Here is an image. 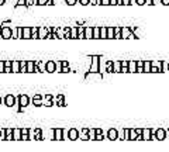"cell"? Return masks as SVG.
I'll return each mask as SVG.
<instances>
[{
    "label": "cell",
    "instance_id": "6da1fadb",
    "mask_svg": "<svg viewBox=\"0 0 169 152\" xmlns=\"http://www.w3.org/2000/svg\"><path fill=\"white\" fill-rule=\"evenodd\" d=\"M17 104L20 106V109H19L20 111H24V109L30 104V97L27 94H20L19 97H17Z\"/></svg>",
    "mask_w": 169,
    "mask_h": 152
},
{
    "label": "cell",
    "instance_id": "7a4b0ae2",
    "mask_svg": "<svg viewBox=\"0 0 169 152\" xmlns=\"http://www.w3.org/2000/svg\"><path fill=\"white\" fill-rule=\"evenodd\" d=\"M11 35H13V28H10V27H2L0 28V37L2 38L9 40V38H11Z\"/></svg>",
    "mask_w": 169,
    "mask_h": 152
},
{
    "label": "cell",
    "instance_id": "3957f363",
    "mask_svg": "<svg viewBox=\"0 0 169 152\" xmlns=\"http://www.w3.org/2000/svg\"><path fill=\"white\" fill-rule=\"evenodd\" d=\"M4 104L7 106V107H13V106L17 104V97H14L13 94H7L6 97H4Z\"/></svg>",
    "mask_w": 169,
    "mask_h": 152
},
{
    "label": "cell",
    "instance_id": "277c9868",
    "mask_svg": "<svg viewBox=\"0 0 169 152\" xmlns=\"http://www.w3.org/2000/svg\"><path fill=\"white\" fill-rule=\"evenodd\" d=\"M31 139V130L27 128V127H23L21 128V141H28Z\"/></svg>",
    "mask_w": 169,
    "mask_h": 152
},
{
    "label": "cell",
    "instance_id": "5b68a950",
    "mask_svg": "<svg viewBox=\"0 0 169 152\" xmlns=\"http://www.w3.org/2000/svg\"><path fill=\"white\" fill-rule=\"evenodd\" d=\"M31 138H33V139H37V141H41V139H42V131H41L40 128L31 130Z\"/></svg>",
    "mask_w": 169,
    "mask_h": 152
},
{
    "label": "cell",
    "instance_id": "8992f818",
    "mask_svg": "<svg viewBox=\"0 0 169 152\" xmlns=\"http://www.w3.org/2000/svg\"><path fill=\"white\" fill-rule=\"evenodd\" d=\"M33 104L34 106H42L44 104V97L41 96V94H34L33 96Z\"/></svg>",
    "mask_w": 169,
    "mask_h": 152
},
{
    "label": "cell",
    "instance_id": "52a82bcc",
    "mask_svg": "<svg viewBox=\"0 0 169 152\" xmlns=\"http://www.w3.org/2000/svg\"><path fill=\"white\" fill-rule=\"evenodd\" d=\"M45 71H47V72H49V73L55 72V71H56V63L54 61H48L47 62V66H45Z\"/></svg>",
    "mask_w": 169,
    "mask_h": 152
},
{
    "label": "cell",
    "instance_id": "ba28073f",
    "mask_svg": "<svg viewBox=\"0 0 169 152\" xmlns=\"http://www.w3.org/2000/svg\"><path fill=\"white\" fill-rule=\"evenodd\" d=\"M31 35H33L31 28H30V27H24V28H23V38H24V40H30Z\"/></svg>",
    "mask_w": 169,
    "mask_h": 152
},
{
    "label": "cell",
    "instance_id": "9c48e42d",
    "mask_svg": "<svg viewBox=\"0 0 169 152\" xmlns=\"http://www.w3.org/2000/svg\"><path fill=\"white\" fill-rule=\"evenodd\" d=\"M13 130H14V128H11V127H7V128H6V141H11V139H14Z\"/></svg>",
    "mask_w": 169,
    "mask_h": 152
},
{
    "label": "cell",
    "instance_id": "30bf717a",
    "mask_svg": "<svg viewBox=\"0 0 169 152\" xmlns=\"http://www.w3.org/2000/svg\"><path fill=\"white\" fill-rule=\"evenodd\" d=\"M38 34H40V38H47V37H49V31H48V28H45V27H40V30H38Z\"/></svg>",
    "mask_w": 169,
    "mask_h": 152
},
{
    "label": "cell",
    "instance_id": "8fae6325",
    "mask_svg": "<svg viewBox=\"0 0 169 152\" xmlns=\"http://www.w3.org/2000/svg\"><path fill=\"white\" fill-rule=\"evenodd\" d=\"M27 72L28 73L35 72V62L34 61H27Z\"/></svg>",
    "mask_w": 169,
    "mask_h": 152
},
{
    "label": "cell",
    "instance_id": "7c38bea8",
    "mask_svg": "<svg viewBox=\"0 0 169 152\" xmlns=\"http://www.w3.org/2000/svg\"><path fill=\"white\" fill-rule=\"evenodd\" d=\"M11 69H13V72L14 73L20 72V61H13L11 62Z\"/></svg>",
    "mask_w": 169,
    "mask_h": 152
},
{
    "label": "cell",
    "instance_id": "4fadbf2b",
    "mask_svg": "<svg viewBox=\"0 0 169 152\" xmlns=\"http://www.w3.org/2000/svg\"><path fill=\"white\" fill-rule=\"evenodd\" d=\"M13 134H14V141L21 139V128H14V130H13Z\"/></svg>",
    "mask_w": 169,
    "mask_h": 152
},
{
    "label": "cell",
    "instance_id": "5bb4252c",
    "mask_svg": "<svg viewBox=\"0 0 169 152\" xmlns=\"http://www.w3.org/2000/svg\"><path fill=\"white\" fill-rule=\"evenodd\" d=\"M38 30H40V27H31V33H33L31 38H34V40H37V38H40V34H38Z\"/></svg>",
    "mask_w": 169,
    "mask_h": 152
},
{
    "label": "cell",
    "instance_id": "9a60e30c",
    "mask_svg": "<svg viewBox=\"0 0 169 152\" xmlns=\"http://www.w3.org/2000/svg\"><path fill=\"white\" fill-rule=\"evenodd\" d=\"M54 139H62V130H59V128H56V130H54Z\"/></svg>",
    "mask_w": 169,
    "mask_h": 152
},
{
    "label": "cell",
    "instance_id": "2e32d148",
    "mask_svg": "<svg viewBox=\"0 0 169 152\" xmlns=\"http://www.w3.org/2000/svg\"><path fill=\"white\" fill-rule=\"evenodd\" d=\"M44 104L45 106H52V96L51 94H45V97H44Z\"/></svg>",
    "mask_w": 169,
    "mask_h": 152
},
{
    "label": "cell",
    "instance_id": "e0dca14e",
    "mask_svg": "<svg viewBox=\"0 0 169 152\" xmlns=\"http://www.w3.org/2000/svg\"><path fill=\"white\" fill-rule=\"evenodd\" d=\"M20 72L21 73H26L27 72V61H20Z\"/></svg>",
    "mask_w": 169,
    "mask_h": 152
},
{
    "label": "cell",
    "instance_id": "ac0fdd59",
    "mask_svg": "<svg viewBox=\"0 0 169 152\" xmlns=\"http://www.w3.org/2000/svg\"><path fill=\"white\" fill-rule=\"evenodd\" d=\"M76 137H77V132H76V131H75V130H70L69 131V138H70V139H75Z\"/></svg>",
    "mask_w": 169,
    "mask_h": 152
},
{
    "label": "cell",
    "instance_id": "d6986e66",
    "mask_svg": "<svg viewBox=\"0 0 169 152\" xmlns=\"http://www.w3.org/2000/svg\"><path fill=\"white\" fill-rule=\"evenodd\" d=\"M38 0H27V7H30V6H34V4H37Z\"/></svg>",
    "mask_w": 169,
    "mask_h": 152
},
{
    "label": "cell",
    "instance_id": "ffe728a7",
    "mask_svg": "<svg viewBox=\"0 0 169 152\" xmlns=\"http://www.w3.org/2000/svg\"><path fill=\"white\" fill-rule=\"evenodd\" d=\"M23 28L24 27H17V37L19 38H23Z\"/></svg>",
    "mask_w": 169,
    "mask_h": 152
},
{
    "label": "cell",
    "instance_id": "44dd1931",
    "mask_svg": "<svg viewBox=\"0 0 169 152\" xmlns=\"http://www.w3.org/2000/svg\"><path fill=\"white\" fill-rule=\"evenodd\" d=\"M0 139H6V128H2V134H0Z\"/></svg>",
    "mask_w": 169,
    "mask_h": 152
},
{
    "label": "cell",
    "instance_id": "7402d4cb",
    "mask_svg": "<svg viewBox=\"0 0 169 152\" xmlns=\"http://www.w3.org/2000/svg\"><path fill=\"white\" fill-rule=\"evenodd\" d=\"M4 68H6V65H4V61H2V59H0V73L4 72Z\"/></svg>",
    "mask_w": 169,
    "mask_h": 152
},
{
    "label": "cell",
    "instance_id": "603a6c76",
    "mask_svg": "<svg viewBox=\"0 0 169 152\" xmlns=\"http://www.w3.org/2000/svg\"><path fill=\"white\" fill-rule=\"evenodd\" d=\"M2 27H10V28H13V24H11V21H4L2 24Z\"/></svg>",
    "mask_w": 169,
    "mask_h": 152
},
{
    "label": "cell",
    "instance_id": "cb8c5ba5",
    "mask_svg": "<svg viewBox=\"0 0 169 152\" xmlns=\"http://www.w3.org/2000/svg\"><path fill=\"white\" fill-rule=\"evenodd\" d=\"M27 0H17V3L16 4H20V6H27Z\"/></svg>",
    "mask_w": 169,
    "mask_h": 152
},
{
    "label": "cell",
    "instance_id": "d4e9b609",
    "mask_svg": "<svg viewBox=\"0 0 169 152\" xmlns=\"http://www.w3.org/2000/svg\"><path fill=\"white\" fill-rule=\"evenodd\" d=\"M11 38H16V40L19 38V37H17V28H13V35H11Z\"/></svg>",
    "mask_w": 169,
    "mask_h": 152
},
{
    "label": "cell",
    "instance_id": "484cf974",
    "mask_svg": "<svg viewBox=\"0 0 169 152\" xmlns=\"http://www.w3.org/2000/svg\"><path fill=\"white\" fill-rule=\"evenodd\" d=\"M47 2L48 0H38V6H45V4H47Z\"/></svg>",
    "mask_w": 169,
    "mask_h": 152
},
{
    "label": "cell",
    "instance_id": "4316f807",
    "mask_svg": "<svg viewBox=\"0 0 169 152\" xmlns=\"http://www.w3.org/2000/svg\"><path fill=\"white\" fill-rule=\"evenodd\" d=\"M58 103H59V106H63V99H62V96H59V97H58Z\"/></svg>",
    "mask_w": 169,
    "mask_h": 152
},
{
    "label": "cell",
    "instance_id": "83f0119b",
    "mask_svg": "<svg viewBox=\"0 0 169 152\" xmlns=\"http://www.w3.org/2000/svg\"><path fill=\"white\" fill-rule=\"evenodd\" d=\"M66 2H68V3H69V4H74L75 2H76V0H66Z\"/></svg>",
    "mask_w": 169,
    "mask_h": 152
},
{
    "label": "cell",
    "instance_id": "f1b7e54d",
    "mask_svg": "<svg viewBox=\"0 0 169 152\" xmlns=\"http://www.w3.org/2000/svg\"><path fill=\"white\" fill-rule=\"evenodd\" d=\"M110 137H111V138L116 137V132H114V131H111V132H110Z\"/></svg>",
    "mask_w": 169,
    "mask_h": 152
},
{
    "label": "cell",
    "instance_id": "f546056e",
    "mask_svg": "<svg viewBox=\"0 0 169 152\" xmlns=\"http://www.w3.org/2000/svg\"><path fill=\"white\" fill-rule=\"evenodd\" d=\"M4 3H6V0H0V6H3Z\"/></svg>",
    "mask_w": 169,
    "mask_h": 152
},
{
    "label": "cell",
    "instance_id": "4dcf8cb0",
    "mask_svg": "<svg viewBox=\"0 0 169 152\" xmlns=\"http://www.w3.org/2000/svg\"><path fill=\"white\" fill-rule=\"evenodd\" d=\"M86 2H88V0H82V3H83V4H84V3H86Z\"/></svg>",
    "mask_w": 169,
    "mask_h": 152
},
{
    "label": "cell",
    "instance_id": "1f68e13d",
    "mask_svg": "<svg viewBox=\"0 0 169 152\" xmlns=\"http://www.w3.org/2000/svg\"><path fill=\"white\" fill-rule=\"evenodd\" d=\"M0 134H2V128H0Z\"/></svg>",
    "mask_w": 169,
    "mask_h": 152
},
{
    "label": "cell",
    "instance_id": "d6a6232c",
    "mask_svg": "<svg viewBox=\"0 0 169 152\" xmlns=\"http://www.w3.org/2000/svg\"><path fill=\"white\" fill-rule=\"evenodd\" d=\"M0 103H2V99H0Z\"/></svg>",
    "mask_w": 169,
    "mask_h": 152
},
{
    "label": "cell",
    "instance_id": "836d02e7",
    "mask_svg": "<svg viewBox=\"0 0 169 152\" xmlns=\"http://www.w3.org/2000/svg\"><path fill=\"white\" fill-rule=\"evenodd\" d=\"M0 128H2V125H0Z\"/></svg>",
    "mask_w": 169,
    "mask_h": 152
}]
</instances>
